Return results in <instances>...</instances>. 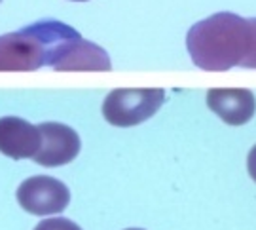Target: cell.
<instances>
[{
  "label": "cell",
  "instance_id": "5bb4252c",
  "mask_svg": "<svg viewBox=\"0 0 256 230\" xmlns=\"http://www.w3.org/2000/svg\"><path fill=\"white\" fill-rule=\"evenodd\" d=\"M0 2H2V0H0Z\"/></svg>",
  "mask_w": 256,
  "mask_h": 230
},
{
  "label": "cell",
  "instance_id": "52a82bcc",
  "mask_svg": "<svg viewBox=\"0 0 256 230\" xmlns=\"http://www.w3.org/2000/svg\"><path fill=\"white\" fill-rule=\"evenodd\" d=\"M40 148V131L18 116L0 118V152L14 160L32 158Z\"/></svg>",
  "mask_w": 256,
  "mask_h": 230
},
{
  "label": "cell",
  "instance_id": "9c48e42d",
  "mask_svg": "<svg viewBox=\"0 0 256 230\" xmlns=\"http://www.w3.org/2000/svg\"><path fill=\"white\" fill-rule=\"evenodd\" d=\"M34 230H82L78 224L70 219L64 217H54V219H46V221L38 222Z\"/></svg>",
  "mask_w": 256,
  "mask_h": 230
},
{
  "label": "cell",
  "instance_id": "7a4b0ae2",
  "mask_svg": "<svg viewBox=\"0 0 256 230\" xmlns=\"http://www.w3.org/2000/svg\"><path fill=\"white\" fill-rule=\"evenodd\" d=\"M80 33L61 21L44 19L0 37V73H30L54 67Z\"/></svg>",
  "mask_w": 256,
  "mask_h": 230
},
{
  "label": "cell",
  "instance_id": "8fae6325",
  "mask_svg": "<svg viewBox=\"0 0 256 230\" xmlns=\"http://www.w3.org/2000/svg\"><path fill=\"white\" fill-rule=\"evenodd\" d=\"M247 169H248V175H250V179H252V181L256 183V145L250 148V152H248Z\"/></svg>",
  "mask_w": 256,
  "mask_h": 230
},
{
  "label": "cell",
  "instance_id": "ba28073f",
  "mask_svg": "<svg viewBox=\"0 0 256 230\" xmlns=\"http://www.w3.org/2000/svg\"><path fill=\"white\" fill-rule=\"evenodd\" d=\"M55 71H95V73H104L112 69L108 54L101 46L93 44L86 38L74 40L70 48L63 54V57L54 65Z\"/></svg>",
  "mask_w": 256,
  "mask_h": 230
},
{
  "label": "cell",
  "instance_id": "8992f818",
  "mask_svg": "<svg viewBox=\"0 0 256 230\" xmlns=\"http://www.w3.org/2000/svg\"><path fill=\"white\" fill-rule=\"evenodd\" d=\"M207 107L230 126H243L254 116V93L245 88H214L207 92Z\"/></svg>",
  "mask_w": 256,
  "mask_h": 230
},
{
  "label": "cell",
  "instance_id": "6da1fadb",
  "mask_svg": "<svg viewBox=\"0 0 256 230\" xmlns=\"http://www.w3.org/2000/svg\"><path fill=\"white\" fill-rule=\"evenodd\" d=\"M250 44L248 19L220 12L196 23L186 37L192 61L203 71H228L241 67Z\"/></svg>",
  "mask_w": 256,
  "mask_h": 230
},
{
  "label": "cell",
  "instance_id": "30bf717a",
  "mask_svg": "<svg viewBox=\"0 0 256 230\" xmlns=\"http://www.w3.org/2000/svg\"><path fill=\"white\" fill-rule=\"evenodd\" d=\"M248 25H250V44H248L247 57L243 59L241 67H245V69H256V18L248 19Z\"/></svg>",
  "mask_w": 256,
  "mask_h": 230
},
{
  "label": "cell",
  "instance_id": "4fadbf2b",
  "mask_svg": "<svg viewBox=\"0 0 256 230\" xmlns=\"http://www.w3.org/2000/svg\"><path fill=\"white\" fill-rule=\"evenodd\" d=\"M126 230H142V228H126Z\"/></svg>",
  "mask_w": 256,
  "mask_h": 230
},
{
  "label": "cell",
  "instance_id": "3957f363",
  "mask_svg": "<svg viewBox=\"0 0 256 230\" xmlns=\"http://www.w3.org/2000/svg\"><path fill=\"white\" fill-rule=\"evenodd\" d=\"M165 101L162 88H122L106 95L102 116L116 128L138 126L152 118Z\"/></svg>",
  "mask_w": 256,
  "mask_h": 230
},
{
  "label": "cell",
  "instance_id": "7c38bea8",
  "mask_svg": "<svg viewBox=\"0 0 256 230\" xmlns=\"http://www.w3.org/2000/svg\"><path fill=\"white\" fill-rule=\"evenodd\" d=\"M72 2H86V0H72Z\"/></svg>",
  "mask_w": 256,
  "mask_h": 230
},
{
  "label": "cell",
  "instance_id": "5b68a950",
  "mask_svg": "<svg viewBox=\"0 0 256 230\" xmlns=\"http://www.w3.org/2000/svg\"><path fill=\"white\" fill-rule=\"evenodd\" d=\"M40 131V148L32 160L44 167H59L70 164L80 152V137L72 128L59 122H44L36 126Z\"/></svg>",
  "mask_w": 256,
  "mask_h": 230
},
{
  "label": "cell",
  "instance_id": "277c9868",
  "mask_svg": "<svg viewBox=\"0 0 256 230\" xmlns=\"http://www.w3.org/2000/svg\"><path fill=\"white\" fill-rule=\"evenodd\" d=\"M18 202L30 215L46 217L63 213L70 202V192L68 186L55 177L34 175L19 184Z\"/></svg>",
  "mask_w": 256,
  "mask_h": 230
}]
</instances>
